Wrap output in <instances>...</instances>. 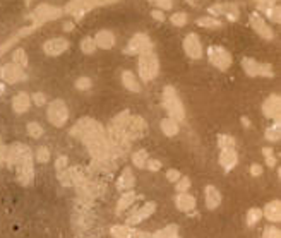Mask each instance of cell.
<instances>
[{
  "label": "cell",
  "mask_w": 281,
  "mask_h": 238,
  "mask_svg": "<svg viewBox=\"0 0 281 238\" xmlns=\"http://www.w3.org/2000/svg\"><path fill=\"white\" fill-rule=\"evenodd\" d=\"M70 136L78 137L84 142L86 149L89 151L91 158L96 161V163H101V161H108L112 156V146L108 142V137L105 134L101 123L96 122L94 118H81V120L75 123L74 128L70 130Z\"/></svg>",
  "instance_id": "obj_1"
},
{
  "label": "cell",
  "mask_w": 281,
  "mask_h": 238,
  "mask_svg": "<svg viewBox=\"0 0 281 238\" xmlns=\"http://www.w3.org/2000/svg\"><path fill=\"white\" fill-rule=\"evenodd\" d=\"M113 2H117V0H70L67 6H65L64 12L72 16L75 21H79V19L84 17L88 12H91L93 9L108 6V4H113Z\"/></svg>",
  "instance_id": "obj_2"
},
{
  "label": "cell",
  "mask_w": 281,
  "mask_h": 238,
  "mask_svg": "<svg viewBox=\"0 0 281 238\" xmlns=\"http://www.w3.org/2000/svg\"><path fill=\"white\" fill-rule=\"evenodd\" d=\"M163 107H165L166 113L170 115V118H173V120H177V122L185 120L184 104L180 101L175 88H171V86H165V89H163Z\"/></svg>",
  "instance_id": "obj_3"
},
{
  "label": "cell",
  "mask_w": 281,
  "mask_h": 238,
  "mask_svg": "<svg viewBox=\"0 0 281 238\" xmlns=\"http://www.w3.org/2000/svg\"><path fill=\"white\" fill-rule=\"evenodd\" d=\"M137 72H139V77L142 79V83H149V81H153L160 72L158 57H156L153 51H147V54L139 55Z\"/></svg>",
  "instance_id": "obj_4"
},
{
  "label": "cell",
  "mask_w": 281,
  "mask_h": 238,
  "mask_svg": "<svg viewBox=\"0 0 281 238\" xmlns=\"http://www.w3.org/2000/svg\"><path fill=\"white\" fill-rule=\"evenodd\" d=\"M62 9L55 7V6H50V4H40L36 9H33V12L28 16V19H31L33 24L36 28L45 24V22H50V21H55L62 16Z\"/></svg>",
  "instance_id": "obj_5"
},
{
  "label": "cell",
  "mask_w": 281,
  "mask_h": 238,
  "mask_svg": "<svg viewBox=\"0 0 281 238\" xmlns=\"http://www.w3.org/2000/svg\"><path fill=\"white\" fill-rule=\"evenodd\" d=\"M48 122L54 127H64L65 122L69 120V108L62 99H54L48 104V112H46Z\"/></svg>",
  "instance_id": "obj_6"
},
{
  "label": "cell",
  "mask_w": 281,
  "mask_h": 238,
  "mask_svg": "<svg viewBox=\"0 0 281 238\" xmlns=\"http://www.w3.org/2000/svg\"><path fill=\"white\" fill-rule=\"evenodd\" d=\"M147 51H153V41L149 40V36L144 33L134 35L131 38V41L127 43V46L123 48V54L127 55H142Z\"/></svg>",
  "instance_id": "obj_7"
},
{
  "label": "cell",
  "mask_w": 281,
  "mask_h": 238,
  "mask_svg": "<svg viewBox=\"0 0 281 238\" xmlns=\"http://www.w3.org/2000/svg\"><path fill=\"white\" fill-rule=\"evenodd\" d=\"M208 59L214 65V67L220 69V70H228L232 67V62H233L230 51L225 50L220 45L209 46V48H208Z\"/></svg>",
  "instance_id": "obj_8"
},
{
  "label": "cell",
  "mask_w": 281,
  "mask_h": 238,
  "mask_svg": "<svg viewBox=\"0 0 281 238\" xmlns=\"http://www.w3.org/2000/svg\"><path fill=\"white\" fill-rule=\"evenodd\" d=\"M59 182L64 187H70V185H79L86 182V171L83 166H72V168H65L62 171H57Z\"/></svg>",
  "instance_id": "obj_9"
},
{
  "label": "cell",
  "mask_w": 281,
  "mask_h": 238,
  "mask_svg": "<svg viewBox=\"0 0 281 238\" xmlns=\"http://www.w3.org/2000/svg\"><path fill=\"white\" fill-rule=\"evenodd\" d=\"M147 132V123L142 117H137V115H131L127 120V125H125V141L131 144L132 141L136 139H141Z\"/></svg>",
  "instance_id": "obj_10"
},
{
  "label": "cell",
  "mask_w": 281,
  "mask_h": 238,
  "mask_svg": "<svg viewBox=\"0 0 281 238\" xmlns=\"http://www.w3.org/2000/svg\"><path fill=\"white\" fill-rule=\"evenodd\" d=\"M242 67H244L245 74L250 75V77H257V75H263V77H273L274 75L269 64H259V62H256L254 59H249V57H245V59L242 60Z\"/></svg>",
  "instance_id": "obj_11"
},
{
  "label": "cell",
  "mask_w": 281,
  "mask_h": 238,
  "mask_svg": "<svg viewBox=\"0 0 281 238\" xmlns=\"http://www.w3.org/2000/svg\"><path fill=\"white\" fill-rule=\"evenodd\" d=\"M16 173H17V182L21 185H30L35 178V166H33V154L22 158L16 165Z\"/></svg>",
  "instance_id": "obj_12"
},
{
  "label": "cell",
  "mask_w": 281,
  "mask_h": 238,
  "mask_svg": "<svg viewBox=\"0 0 281 238\" xmlns=\"http://www.w3.org/2000/svg\"><path fill=\"white\" fill-rule=\"evenodd\" d=\"M33 154L31 149L26 144H21V142H16V144L9 146L6 149V163L9 168H16V165L26 156Z\"/></svg>",
  "instance_id": "obj_13"
},
{
  "label": "cell",
  "mask_w": 281,
  "mask_h": 238,
  "mask_svg": "<svg viewBox=\"0 0 281 238\" xmlns=\"http://www.w3.org/2000/svg\"><path fill=\"white\" fill-rule=\"evenodd\" d=\"M0 79H4L9 84H16L19 81H24L26 79L24 69L19 67V65L14 64V62L6 64L4 67H0Z\"/></svg>",
  "instance_id": "obj_14"
},
{
  "label": "cell",
  "mask_w": 281,
  "mask_h": 238,
  "mask_svg": "<svg viewBox=\"0 0 281 238\" xmlns=\"http://www.w3.org/2000/svg\"><path fill=\"white\" fill-rule=\"evenodd\" d=\"M249 22H250L252 30H254L261 38H264V40H273V38H274L273 30H271L269 24L266 22V19L261 16V14L252 12L249 16Z\"/></svg>",
  "instance_id": "obj_15"
},
{
  "label": "cell",
  "mask_w": 281,
  "mask_h": 238,
  "mask_svg": "<svg viewBox=\"0 0 281 238\" xmlns=\"http://www.w3.org/2000/svg\"><path fill=\"white\" fill-rule=\"evenodd\" d=\"M209 14L211 17H220V16H226L228 21L235 22L239 19V6L237 4H216V6L209 7Z\"/></svg>",
  "instance_id": "obj_16"
},
{
  "label": "cell",
  "mask_w": 281,
  "mask_h": 238,
  "mask_svg": "<svg viewBox=\"0 0 281 238\" xmlns=\"http://www.w3.org/2000/svg\"><path fill=\"white\" fill-rule=\"evenodd\" d=\"M155 211H156V202L147 201L146 204H142L141 207H137L136 211H132L131 216L127 218V225H139L141 221H144L149 216H153Z\"/></svg>",
  "instance_id": "obj_17"
},
{
  "label": "cell",
  "mask_w": 281,
  "mask_h": 238,
  "mask_svg": "<svg viewBox=\"0 0 281 238\" xmlns=\"http://www.w3.org/2000/svg\"><path fill=\"white\" fill-rule=\"evenodd\" d=\"M184 51L187 54V57H190V59H201L202 57V45L196 33H189V35L185 36Z\"/></svg>",
  "instance_id": "obj_18"
},
{
  "label": "cell",
  "mask_w": 281,
  "mask_h": 238,
  "mask_svg": "<svg viewBox=\"0 0 281 238\" xmlns=\"http://www.w3.org/2000/svg\"><path fill=\"white\" fill-rule=\"evenodd\" d=\"M69 48V41L65 38H52L43 43V51L48 57H59L64 51H67Z\"/></svg>",
  "instance_id": "obj_19"
},
{
  "label": "cell",
  "mask_w": 281,
  "mask_h": 238,
  "mask_svg": "<svg viewBox=\"0 0 281 238\" xmlns=\"http://www.w3.org/2000/svg\"><path fill=\"white\" fill-rule=\"evenodd\" d=\"M110 235L113 238H151L149 233L136 230V228H131V226H123V225L113 226L110 230Z\"/></svg>",
  "instance_id": "obj_20"
},
{
  "label": "cell",
  "mask_w": 281,
  "mask_h": 238,
  "mask_svg": "<svg viewBox=\"0 0 281 238\" xmlns=\"http://www.w3.org/2000/svg\"><path fill=\"white\" fill-rule=\"evenodd\" d=\"M279 96L278 94H271L263 104V113L266 118H273L274 122H279Z\"/></svg>",
  "instance_id": "obj_21"
},
{
  "label": "cell",
  "mask_w": 281,
  "mask_h": 238,
  "mask_svg": "<svg viewBox=\"0 0 281 238\" xmlns=\"http://www.w3.org/2000/svg\"><path fill=\"white\" fill-rule=\"evenodd\" d=\"M239 163V154H237L235 147H230V149H221L220 153V165L225 171H232Z\"/></svg>",
  "instance_id": "obj_22"
},
{
  "label": "cell",
  "mask_w": 281,
  "mask_h": 238,
  "mask_svg": "<svg viewBox=\"0 0 281 238\" xmlns=\"http://www.w3.org/2000/svg\"><path fill=\"white\" fill-rule=\"evenodd\" d=\"M93 40L96 43V48H101V50H110L113 48V45H115V35L108 30L98 31Z\"/></svg>",
  "instance_id": "obj_23"
},
{
  "label": "cell",
  "mask_w": 281,
  "mask_h": 238,
  "mask_svg": "<svg viewBox=\"0 0 281 238\" xmlns=\"http://www.w3.org/2000/svg\"><path fill=\"white\" fill-rule=\"evenodd\" d=\"M31 107V96L24 91L17 93L16 96L12 99V110L17 113V115H22V113H26L30 110Z\"/></svg>",
  "instance_id": "obj_24"
},
{
  "label": "cell",
  "mask_w": 281,
  "mask_h": 238,
  "mask_svg": "<svg viewBox=\"0 0 281 238\" xmlns=\"http://www.w3.org/2000/svg\"><path fill=\"white\" fill-rule=\"evenodd\" d=\"M134 185H136V177L134 173H132V170L123 168L120 177L117 180V189L120 190V192H129V190H132Z\"/></svg>",
  "instance_id": "obj_25"
},
{
  "label": "cell",
  "mask_w": 281,
  "mask_h": 238,
  "mask_svg": "<svg viewBox=\"0 0 281 238\" xmlns=\"http://www.w3.org/2000/svg\"><path fill=\"white\" fill-rule=\"evenodd\" d=\"M263 216H266V220L271 223H278L281 220V204L279 201H271L266 204Z\"/></svg>",
  "instance_id": "obj_26"
},
{
  "label": "cell",
  "mask_w": 281,
  "mask_h": 238,
  "mask_svg": "<svg viewBox=\"0 0 281 238\" xmlns=\"http://www.w3.org/2000/svg\"><path fill=\"white\" fill-rule=\"evenodd\" d=\"M175 206H177L178 211H184V213H189L196 207V199L190 194L184 192V194H178L177 199H175Z\"/></svg>",
  "instance_id": "obj_27"
},
{
  "label": "cell",
  "mask_w": 281,
  "mask_h": 238,
  "mask_svg": "<svg viewBox=\"0 0 281 238\" xmlns=\"http://www.w3.org/2000/svg\"><path fill=\"white\" fill-rule=\"evenodd\" d=\"M206 207L208 209H216L221 204V194L214 185H208L206 187Z\"/></svg>",
  "instance_id": "obj_28"
},
{
  "label": "cell",
  "mask_w": 281,
  "mask_h": 238,
  "mask_svg": "<svg viewBox=\"0 0 281 238\" xmlns=\"http://www.w3.org/2000/svg\"><path fill=\"white\" fill-rule=\"evenodd\" d=\"M122 84H123V88H127L129 91H132V93L141 91L139 81H137V77L131 72V70H123L122 72Z\"/></svg>",
  "instance_id": "obj_29"
},
{
  "label": "cell",
  "mask_w": 281,
  "mask_h": 238,
  "mask_svg": "<svg viewBox=\"0 0 281 238\" xmlns=\"http://www.w3.org/2000/svg\"><path fill=\"white\" fill-rule=\"evenodd\" d=\"M161 130H163V134L168 136V137L177 136L178 130H180L178 122L173 120V118H170V117H166V118H163V120H161Z\"/></svg>",
  "instance_id": "obj_30"
},
{
  "label": "cell",
  "mask_w": 281,
  "mask_h": 238,
  "mask_svg": "<svg viewBox=\"0 0 281 238\" xmlns=\"http://www.w3.org/2000/svg\"><path fill=\"white\" fill-rule=\"evenodd\" d=\"M134 201H136V194L132 192V190L123 192L122 197L118 199V202H117V214H122L125 209H129V206H132V202Z\"/></svg>",
  "instance_id": "obj_31"
},
{
  "label": "cell",
  "mask_w": 281,
  "mask_h": 238,
  "mask_svg": "<svg viewBox=\"0 0 281 238\" xmlns=\"http://www.w3.org/2000/svg\"><path fill=\"white\" fill-rule=\"evenodd\" d=\"M151 238H180L178 235V226L177 225H168L163 230L156 231Z\"/></svg>",
  "instance_id": "obj_32"
},
{
  "label": "cell",
  "mask_w": 281,
  "mask_h": 238,
  "mask_svg": "<svg viewBox=\"0 0 281 238\" xmlns=\"http://www.w3.org/2000/svg\"><path fill=\"white\" fill-rule=\"evenodd\" d=\"M196 22H197V26H201V28H211V30H214V28H221V26H223V22L220 21V19L211 17V16H208V17H199V19H196Z\"/></svg>",
  "instance_id": "obj_33"
},
{
  "label": "cell",
  "mask_w": 281,
  "mask_h": 238,
  "mask_svg": "<svg viewBox=\"0 0 281 238\" xmlns=\"http://www.w3.org/2000/svg\"><path fill=\"white\" fill-rule=\"evenodd\" d=\"M12 60H14V64H17L19 67H28V55H26V51L22 50V48H16L14 50V54H12Z\"/></svg>",
  "instance_id": "obj_34"
},
{
  "label": "cell",
  "mask_w": 281,
  "mask_h": 238,
  "mask_svg": "<svg viewBox=\"0 0 281 238\" xmlns=\"http://www.w3.org/2000/svg\"><path fill=\"white\" fill-rule=\"evenodd\" d=\"M261 218H263V211H261L259 207L249 209V213H247V225H249V226H256L257 223L261 221Z\"/></svg>",
  "instance_id": "obj_35"
},
{
  "label": "cell",
  "mask_w": 281,
  "mask_h": 238,
  "mask_svg": "<svg viewBox=\"0 0 281 238\" xmlns=\"http://www.w3.org/2000/svg\"><path fill=\"white\" fill-rule=\"evenodd\" d=\"M132 163H134L136 168H144L146 163H147V153L144 149L141 151H136L134 154H132Z\"/></svg>",
  "instance_id": "obj_36"
},
{
  "label": "cell",
  "mask_w": 281,
  "mask_h": 238,
  "mask_svg": "<svg viewBox=\"0 0 281 238\" xmlns=\"http://www.w3.org/2000/svg\"><path fill=\"white\" fill-rule=\"evenodd\" d=\"M81 50H83V54H86V55H91L96 51V43H94L93 38L86 36L84 40L81 41Z\"/></svg>",
  "instance_id": "obj_37"
},
{
  "label": "cell",
  "mask_w": 281,
  "mask_h": 238,
  "mask_svg": "<svg viewBox=\"0 0 281 238\" xmlns=\"http://www.w3.org/2000/svg\"><path fill=\"white\" fill-rule=\"evenodd\" d=\"M266 139L269 142H276L279 141V122H274V125H271L266 128Z\"/></svg>",
  "instance_id": "obj_38"
},
{
  "label": "cell",
  "mask_w": 281,
  "mask_h": 238,
  "mask_svg": "<svg viewBox=\"0 0 281 238\" xmlns=\"http://www.w3.org/2000/svg\"><path fill=\"white\" fill-rule=\"evenodd\" d=\"M263 12L266 14V17H268L269 21H273V22H279V19H281V11H279V7H278V6L266 7Z\"/></svg>",
  "instance_id": "obj_39"
},
{
  "label": "cell",
  "mask_w": 281,
  "mask_h": 238,
  "mask_svg": "<svg viewBox=\"0 0 281 238\" xmlns=\"http://www.w3.org/2000/svg\"><path fill=\"white\" fill-rule=\"evenodd\" d=\"M28 134H30V137H33V139H40L43 136V127L38 122H30L28 123Z\"/></svg>",
  "instance_id": "obj_40"
},
{
  "label": "cell",
  "mask_w": 281,
  "mask_h": 238,
  "mask_svg": "<svg viewBox=\"0 0 281 238\" xmlns=\"http://www.w3.org/2000/svg\"><path fill=\"white\" fill-rule=\"evenodd\" d=\"M218 144H220L221 149H230V147H235V137L221 134V136H218Z\"/></svg>",
  "instance_id": "obj_41"
},
{
  "label": "cell",
  "mask_w": 281,
  "mask_h": 238,
  "mask_svg": "<svg viewBox=\"0 0 281 238\" xmlns=\"http://www.w3.org/2000/svg\"><path fill=\"white\" fill-rule=\"evenodd\" d=\"M170 22L173 26H185L187 24V14L185 12H175L170 16Z\"/></svg>",
  "instance_id": "obj_42"
},
{
  "label": "cell",
  "mask_w": 281,
  "mask_h": 238,
  "mask_svg": "<svg viewBox=\"0 0 281 238\" xmlns=\"http://www.w3.org/2000/svg\"><path fill=\"white\" fill-rule=\"evenodd\" d=\"M48 160H50V151H48V147L40 146V147L36 149V161H38V163H48Z\"/></svg>",
  "instance_id": "obj_43"
},
{
  "label": "cell",
  "mask_w": 281,
  "mask_h": 238,
  "mask_svg": "<svg viewBox=\"0 0 281 238\" xmlns=\"http://www.w3.org/2000/svg\"><path fill=\"white\" fill-rule=\"evenodd\" d=\"M17 41H19L17 35H14V36H11V38H9L7 41H4L2 45H0V57H2L4 54H6L7 50H11V46H14V45H16Z\"/></svg>",
  "instance_id": "obj_44"
},
{
  "label": "cell",
  "mask_w": 281,
  "mask_h": 238,
  "mask_svg": "<svg viewBox=\"0 0 281 238\" xmlns=\"http://www.w3.org/2000/svg\"><path fill=\"white\" fill-rule=\"evenodd\" d=\"M75 88H78L79 91H88V89L91 88V79L83 75V77H79L75 81Z\"/></svg>",
  "instance_id": "obj_45"
},
{
  "label": "cell",
  "mask_w": 281,
  "mask_h": 238,
  "mask_svg": "<svg viewBox=\"0 0 281 238\" xmlns=\"http://www.w3.org/2000/svg\"><path fill=\"white\" fill-rule=\"evenodd\" d=\"M175 189H177L178 194L187 192V190L190 189V180H189L187 177H180V180L177 182V185H175Z\"/></svg>",
  "instance_id": "obj_46"
},
{
  "label": "cell",
  "mask_w": 281,
  "mask_h": 238,
  "mask_svg": "<svg viewBox=\"0 0 281 238\" xmlns=\"http://www.w3.org/2000/svg\"><path fill=\"white\" fill-rule=\"evenodd\" d=\"M151 2H153L156 9H160V11H170V9L173 7V0H151Z\"/></svg>",
  "instance_id": "obj_47"
},
{
  "label": "cell",
  "mask_w": 281,
  "mask_h": 238,
  "mask_svg": "<svg viewBox=\"0 0 281 238\" xmlns=\"http://www.w3.org/2000/svg\"><path fill=\"white\" fill-rule=\"evenodd\" d=\"M263 154L266 158V163H268V166H274L276 165V158H274V153L271 147H264L263 149Z\"/></svg>",
  "instance_id": "obj_48"
},
{
  "label": "cell",
  "mask_w": 281,
  "mask_h": 238,
  "mask_svg": "<svg viewBox=\"0 0 281 238\" xmlns=\"http://www.w3.org/2000/svg\"><path fill=\"white\" fill-rule=\"evenodd\" d=\"M67 163H69L67 156H59V158H57V161H55V170L57 171L65 170V168H67Z\"/></svg>",
  "instance_id": "obj_49"
},
{
  "label": "cell",
  "mask_w": 281,
  "mask_h": 238,
  "mask_svg": "<svg viewBox=\"0 0 281 238\" xmlns=\"http://www.w3.org/2000/svg\"><path fill=\"white\" fill-rule=\"evenodd\" d=\"M31 99H33V103H35L36 107H43V104L46 103V96L43 93H33Z\"/></svg>",
  "instance_id": "obj_50"
},
{
  "label": "cell",
  "mask_w": 281,
  "mask_h": 238,
  "mask_svg": "<svg viewBox=\"0 0 281 238\" xmlns=\"http://www.w3.org/2000/svg\"><path fill=\"white\" fill-rule=\"evenodd\" d=\"M264 238H281L279 230L276 226H268L264 231Z\"/></svg>",
  "instance_id": "obj_51"
},
{
  "label": "cell",
  "mask_w": 281,
  "mask_h": 238,
  "mask_svg": "<svg viewBox=\"0 0 281 238\" xmlns=\"http://www.w3.org/2000/svg\"><path fill=\"white\" fill-rule=\"evenodd\" d=\"M180 177H182V175H180L178 170H168V171H166V178H168L171 183H173V182H178Z\"/></svg>",
  "instance_id": "obj_52"
},
{
  "label": "cell",
  "mask_w": 281,
  "mask_h": 238,
  "mask_svg": "<svg viewBox=\"0 0 281 238\" xmlns=\"http://www.w3.org/2000/svg\"><path fill=\"white\" fill-rule=\"evenodd\" d=\"M146 166H147V170H149V171H160L161 170V161H158V160H147Z\"/></svg>",
  "instance_id": "obj_53"
},
{
  "label": "cell",
  "mask_w": 281,
  "mask_h": 238,
  "mask_svg": "<svg viewBox=\"0 0 281 238\" xmlns=\"http://www.w3.org/2000/svg\"><path fill=\"white\" fill-rule=\"evenodd\" d=\"M151 16H153V19H156V21H165V14H163V11H160V9H153V11H151Z\"/></svg>",
  "instance_id": "obj_54"
},
{
  "label": "cell",
  "mask_w": 281,
  "mask_h": 238,
  "mask_svg": "<svg viewBox=\"0 0 281 238\" xmlns=\"http://www.w3.org/2000/svg\"><path fill=\"white\" fill-rule=\"evenodd\" d=\"M250 175H252V177H259V175H263V166H261V165H252L250 166Z\"/></svg>",
  "instance_id": "obj_55"
},
{
  "label": "cell",
  "mask_w": 281,
  "mask_h": 238,
  "mask_svg": "<svg viewBox=\"0 0 281 238\" xmlns=\"http://www.w3.org/2000/svg\"><path fill=\"white\" fill-rule=\"evenodd\" d=\"M6 149L7 147H0V166L6 163Z\"/></svg>",
  "instance_id": "obj_56"
},
{
  "label": "cell",
  "mask_w": 281,
  "mask_h": 238,
  "mask_svg": "<svg viewBox=\"0 0 281 238\" xmlns=\"http://www.w3.org/2000/svg\"><path fill=\"white\" fill-rule=\"evenodd\" d=\"M64 30L65 31H70V30H74V22H65V24H64Z\"/></svg>",
  "instance_id": "obj_57"
},
{
  "label": "cell",
  "mask_w": 281,
  "mask_h": 238,
  "mask_svg": "<svg viewBox=\"0 0 281 238\" xmlns=\"http://www.w3.org/2000/svg\"><path fill=\"white\" fill-rule=\"evenodd\" d=\"M242 123H244L245 127H250V122H249V118H247V117L242 118Z\"/></svg>",
  "instance_id": "obj_58"
},
{
  "label": "cell",
  "mask_w": 281,
  "mask_h": 238,
  "mask_svg": "<svg viewBox=\"0 0 281 238\" xmlns=\"http://www.w3.org/2000/svg\"><path fill=\"white\" fill-rule=\"evenodd\" d=\"M185 2H187V4H189V6L196 7V0H185Z\"/></svg>",
  "instance_id": "obj_59"
},
{
  "label": "cell",
  "mask_w": 281,
  "mask_h": 238,
  "mask_svg": "<svg viewBox=\"0 0 281 238\" xmlns=\"http://www.w3.org/2000/svg\"><path fill=\"white\" fill-rule=\"evenodd\" d=\"M4 89H6V86H4V84H0V94L4 93Z\"/></svg>",
  "instance_id": "obj_60"
},
{
  "label": "cell",
  "mask_w": 281,
  "mask_h": 238,
  "mask_svg": "<svg viewBox=\"0 0 281 238\" xmlns=\"http://www.w3.org/2000/svg\"><path fill=\"white\" fill-rule=\"evenodd\" d=\"M31 2H35V0H26V6H31Z\"/></svg>",
  "instance_id": "obj_61"
},
{
  "label": "cell",
  "mask_w": 281,
  "mask_h": 238,
  "mask_svg": "<svg viewBox=\"0 0 281 238\" xmlns=\"http://www.w3.org/2000/svg\"><path fill=\"white\" fill-rule=\"evenodd\" d=\"M0 147H2V136H0Z\"/></svg>",
  "instance_id": "obj_62"
}]
</instances>
